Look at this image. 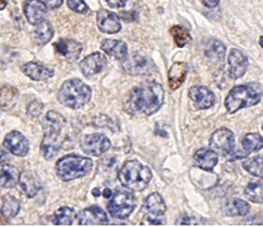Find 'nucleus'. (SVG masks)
<instances>
[{"instance_id": "1", "label": "nucleus", "mask_w": 263, "mask_h": 227, "mask_svg": "<svg viewBox=\"0 0 263 227\" xmlns=\"http://www.w3.org/2000/svg\"><path fill=\"white\" fill-rule=\"evenodd\" d=\"M165 92L156 81H144L135 86L127 96L125 108L130 113L153 115L164 103Z\"/></svg>"}, {"instance_id": "2", "label": "nucleus", "mask_w": 263, "mask_h": 227, "mask_svg": "<svg viewBox=\"0 0 263 227\" xmlns=\"http://www.w3.org/2000/svg\"><path fill=\"white\" fill-rule=\"evenodd\" d=\"M263 96L262 87L258 83H247L233 87L225 99V107L229 113H235L242 108L257 105Z\"/></svg>"}, {"instance_id": "3", "label": "nucleus", "mask_w": 263, "mask_h": 227, "mask_svg": "<svg viewBox=\"0 0 263 227\" xmlns=\"http://www.w3.org/2000/svg\"><path fill=\"white\" fill-rule=\"evenodd\" d=\"M121 185L130 191H143L152 179V172L147 166L138 161H128L118 173Z\"/></svg>"}, {"instance_id": "4", "label": "nucleus", "mask_w": 263, "mask_h": 227, "mask_svg": "<svg viewBox=\"0 0 263 227\" xmlns=\"http://www.w3.org/2000/svg\"><path fill=\"white\" fill-rule=\"evenodd\" d=\"M91 87L79 79L66 81L58 91L59 102L67 107L79 109L91 100Z\"/></svg>"}, {"instance_id": "5", "label": "nucleus", "mask_w": 263, "mask_h": 227, "mask_svg": "<svg viewBox=\"0 0 263 227\" xmlns=\"http://www.w3.org/2000/svg\"><path fill=\"white\" fill-rule=\"evenodd\" d=\"M93 162L89 157L67 155L56 163L57 176L63 181H71L82 178L92 169Z\"/></svg>"}, {"instance_id": "6", "label": "nucleus", "mask_w": 263, "mask_h": 227, "mask_svg": "<svg viewBox=\"0 0 263 227\" xmlns=\"http://www.w3.org/2000/svg\"><path fill=\"white\" fill-rule=\"evenodd\" d=\"M166 204L163 197L154 192L145 198L142 205L143 218L141 224L143 225H160L166 223Z\"/></svg>"}, {"instance_id": "7", "label": "nucleus", "mask_w": 263, "mask_h": 227, "mask_svg": "<svg viewBox=\"0 0 263 227\" xmlns=\"http://www.w3.org/2000/svg\"><path fill=\"white\" fill-rule=\"evenodd\" d=\"M136 198L127 190H118L112 194L109 202L107 204V210L109 214L117 220H125L136 207Z\"/></svg>"}, {"instance_id": "8", "label": "nucleus", "mask_w": 263, "mask_h": 227, "mask_svg": "<svg viewBox=\"0 0 263 227\" xmlns=\"http://www.w3.org/2000/svg\"><path fill=\"white\" fill-rule=\"evenodd\" d=\"M210 147L218 155L230 157L235 151V135L227 128H220L214 131L210 138Z\"/></svg>"}, {"instance_id": "9", "label": "nucleus", "mask_w": 263, "mask_h": 227, "mask_svg": "<svg viewBox=\"0 0 263 227\" xmlns=\"http://www.w3.org/2000/svg\"><path fill=\"white\" fill-rule=\"evenodd\" d=\"M81 147L86 154L100 156L110 147V141L107 137L101 134L87 135L81 140Z\"/></svg>"}, {"instance_id": "10", "label": "nucleus", "mask_w": 263, "mask_h": 227, "mask_svg": "<svg viewBox=\"0 0 263 227\" xmlns=\"http://www.w3.org/2000/svg\"><path fill=\"white\" fill-rule=\"evenodd\" d=\"M151 60L139 52L126 57L122 60V68L130 75H142L151 71Z\"/></svg>"}, {"instance_id": "11", "label": "nucleus", "mask_w": 263, "mask_h": 227, "mask_svg": "<svg viewBox=\"0 0 263 227\" xmlns=\"http://www.w3.org/2000/svg\"><path fill=\"white\" fill-rule=\"evenodd\" d=\"M189 98L194 102L196 108L208 109L213 106L215 103L214 93L206 86L196 85L189 89Z\"/></svg>"}, {"instance_id": "12", "label": "nucleus", "mask_w": 263, "mask_h": 227, "mask_svg": "<svg viewBox=\"0 0 263 227\" xmlns=\"http://www.w3.org/2000/svg\"><path fill=\"white\" fill-rule=\"evenodd\" d=\"M4 146L7 150L15 156H25L29 153V141L19 131H11L9 133L5 140Z\"/></svg>"}, {"instance_id": "13", "label": "nucleus", "mask_w": 263, "mask_h": 227, "mask_svg": "<svg viewBox=\"0 0 263 227\" xmlns=\"http://www.w3.org/2000/svg\"><path fill=\"white\" fill-rule=\"evenodd\" d=\"M248 69V58L239 49L233 48L229 55V75L231 79H239Z\"/></svg>"}, {"instance_id": "14", "label": "nucleus", "mask_w": 263, "mask_h": 227, "mask_svg": "<svg viewBox=\"0 0 263 227\" xmlns=\"http://www.w3.org/2000/svg\"><path fill=\"white\" fill-rule=\"evenodd\" d=\"M23 10L26 19L33 25H37L45 21L47 6L42 0H26L23 5Z\"/></svg>"}, {"instance_id": "15", "label": "nucleus", "mask_w": 263, "mask_h": 227, "mask_svg": "<svg viewBox=\"0 0 263 227\" xmlns=\"http://www.w3.org/2000/svg\"><path fill=\"white\" fill-rule=\"evenodd\" d=\"M107 64V59L102 52H93V54L85 57L80 63L81 72L87 77H93L100 73Z\"/></svg>"}, {"instance_id": "16", "label": "nucleus", "mask_w": 263, "mask_h": 227, "mask_svg": "<svg viewBox=\"0 0 263 227\" xmlns=\"http://www.w3.org/2000/svg\"><path fill=\"white\" fill-rule=\"evenodd\" d=\"M96 23L101 32L106 34H116L121 30L119 16L108 10H100L96 15Z\"/></svg>"}, {"instance_id": "17", "label": "nucleus", "mask_w": 263, "mask_h": 227, "mask_svg": "<svg viewBox=\"0 0 263 227\" xmlns=\"http://www.w3.org/2000/svg\"><path fill=\"white\" fill-rule=\"evenodd\" d=\"M80 225H100L107 223V214L100 206H90L84 209L78 215Z\"/></svg>"}, {"instance_id": "18", "label": "nucleus", "mask_w": 263, "mask_h": 227, "mask_svg": "<svg viewBox=\"0 0 263 227\" xmlns=\"http://www.w3.org/2000/svg\"><path fill=\"white\" fill-rule=\"evenodd\" d=\"M54 47L57 54L67 58L70 61L77 60L82 52V45L73 40L63 39L54 44Z\"/></svg>"}, {"instance_id": "19", "label": "nucleus", "mask_w": 263, "mask_h": 227, "mask_svg": "<svg viewBox=\"0 0 263 227\" xmlns=\"http://www.w3.org/2000/svg\"><path fill=\"white\" fill-rule=\"evenodd\" d=\"M19 185L29 198L36 196L42 189V182L39 176L33 172H23L19 176Z\"/></svg>"}, {"instance_id": "20", "label": "nucleus", "mask_w": 263, "mask_h": 227, "mask_svg": "<svg viewBox=\"0 0 263 227\" xmlns=\"http://www.w3.org/2000/svg\"><path fill=\"white\" fill-rule=\"evenodd\" d=\"M21 70L26 77H29L34 81L48 80L54 75V70L40 63H34V61L23 65Z\"/></svg>"}, {"instance_id": "21", "label": "nucleus", "mask_w": 263, "mask_h": 227, "mask_svg": "<svg viewBox=\"0 0 263 227\" xmlns=\"http://www.w3.org/2000/svg\"><path fill=\"white\" fill-rule=\"evenodd\" d=\"M196 166L203 171H212L218 163V154L212 148H200L194 155Z\"/></svg>"}, {"instance_id": "22", "label": "nucleus", "mask_w": 263, "mask_h": 227, "mask_svg": "<svg viewBox=\"0 0 263 227\" xmlns=\"http://www.w3.org/2000/svg\"><path fill=\"white\" fill-rule=\"evenodd\" d=\"M61 147L60 133H47L41 144L42 153L46 160H51L58 154Z\"/></svg>"}, {"instance_id": "23", "label": "nucleus", "mask_w": 263, "mask_h": 227, "mask_svg": "<svg viewBox=\"0 0 263 227\" xmlns=\"http://www.w3.org/2000/svg\"><path fill=\"white\" fill-rule=\"evenodd\" d=\"M204 55L213 64H222L226 54V46L217 40H209L204 44Z\"/></svg>"}, {"instance_id": "24", "label": "nucleus", "mask_w": 263, "mask_h": 227, "mask_svg": "<svg viewBox=\"0 0 263 227\" xmlns=\"http://www.w3.org/2000/svg\"><path fill=\"white\" fill-rule=\"evenodd\" d=\"M188 72V66L186 63L178 61L172 65L168 70V85L172 90H177L181 86Z\"/></svg>"}, {"instance_id": "25", "label": "nucleus", "mask_w": 263, "mask_h": 227, "mask_svg": "<svg viewBox=\"0 0 263 227\" xmlns=\"http://www.w3.org/2000/svg\"><path fill=\"white\" fill-rule=\"evenodd\" d=\"M102 50L118 60H124L128 55V47L125 42L118 40H105L101 45Z\"/></svg>"}, {"instance_id": "26", "label": "nucleus", "mask_w": 263, "mask_h": 227, "mask_svg": "<svg viewBox=\"0 0 263 227\" xmlns=\"http://www.w3.org/2000/svg\"><path fill=\"white\" fill-rule=\"evenodd\" d=\"M249 211V203L241 199L231 198L226 200L223 204V212L229 216H246Z\"/></svg>"}, {"instance_id": "27", "label": "nucleus", "mask_w": 263, "mask_h": 227, "mask_svg": "<svg viewBox=\"0 0 263 227\" xmlns=\"http://www.w3.org/2000/svg\"><path fill=\"white\" fill-rule=\"evenodd\" d=\"M66 125L65 118L57 111H48L42 119V127L47 133H60Z\"/></svg>"}, {"instance_id": "28", "label": "nucleus", "mask_w": 263, "mask_h": 227, "mask_svg": "<svg viewBox=\"0 0 263 227\" xmlns=\"http://www.w3.org/2000/svg\"><path fill=\"white\" fill-rule=\"evenodd\" d=\"M20 173L13 166L0 165V187L13 188L19 182Z\"/></svg>"}, {"instance_id": "29", "label": "nucleus", "mask_w": 263, "mask_h": 227, "mask_svg": "<svg viewBox=\"0 0 263 227\" xmlns=\"http://www.w3.org/2000/svg\"><path fill=\"white\" fill-rule=\"evenodd\" d=\"M54 36V29L49 22L43 21L36 25V29L33 32V41L37 45H45Z\"/></svg>"}, {"instance_id": "30", "label": "nucleus", "mask_w": 263, "mask_h": 227, "mask_svg": "<svg viewBox=\"0 0 263 227\" xmlns=\"http://www.w3.org/2000/svg\"><path fill=\"white\" fill-rule=\"evenodd\" d=\"M245 197L255 203H263V177L251 180L245 188Z\"/></svg>"}, {"instance_id": "31", "label": "nucleus", "mask_w": 263, "mask_h": 227, "mask_svg": "<svg viewBox=\"0 0 263 227\" xmlns=\"http://www.w3.org/2000/svg\"><path fill=\"white\" fill-rule=\"evenodd\" d=\"M241 145L243 148V152L247 154L257 152L261 148H263V138L259 134H247L243 137Z\"/></svg>"}, {"instance_id": "32", "label": "nucleus", "mask_w": 263, "mask_h": 227, "mask_svg": "<svg viewBox=\"0 0 263 227\" xmlns=\"http://www.w3.org/2000/svg\"><path fill=\"white\" fill-rule=\"evenodd\" d=\"M76 218V211L71 207L63 206L58 209L52 217L55 225H71Z\"/></svg>"}, {"instance_id": "33", "label": "nucleus", "mask_w": 263, "mask_h": 227, "mask_svg": "<svg viewBox=\"0 0 263 227\" xmlns=\"http://www.w3.org/2000/svg\"><path fill=\"white\" fill-rule=\"evenodd\" d=\"M17 94L19 93L12 86L0 87V108L8 109L12 107L16 101Z\"/></svg>"}, {"instance_id": "34", "label": "nucleus", "mask_w": 263, "mask_h": 227, "mask_svg": "<svg viewBox=\"0 0 263 227\" xmlns=\"http://www.w3.org/2000/svg\"><path fill=\"white\" fill-rule=\"evenodd\" d=\"M170 33L172 35L175 44H176L178 47L186 46L187 44H189L192 41V37L190 33L188 32V30L182 28L180 25L173 26V28L170 30Z\"/></svg>"}, {"instance_id": "35", "label": "nucleus", "mask_w": 263, "mask_h": 227, "mask_svg": "<svg viewBox=\"0 0 263 227\" xmlns=\"http://www.w3.org/2000/svg\"><path fill=\"white\" fill-rule=\"evenodd\" d=\"M20 211V202L19 200L12 196H6L3 200V206L2 212L4 213L5 217L12 218L15 217Z\"/></svg>"}, {"instance_id": "36", "label": "nucleus", "mask_w": 263, "mask_h": 227, "mask_svg": "<svg viewBox=\"0 0 263 227\" xmlns=\"http://www.w3.org/2000/svg\"><path fill=\"white\" fill-rule=\"evenodd\" d=\"M243 169H246L253 176L263 177V156H257L248 159L242 163Z\"/></svg>"}, {"instance_id": "37", "label": "nucleus", "mask_w": 263, "mask_h": 227, "mask_svg": "<svg viewBox=\"0 0 263 227\" xmlns=\"http://www.w3.org/2000/svg\"><path fill=\"white\" fill-rule=\"evenodd\" d=\"M67 4L68 7L77 13L85 14L89 12V6H87L83 0H67Z\"/></svg>"}, {"instance_id": "38", "label": "nucleus", "mask_w": 263, "mask_h": 227, "mask_svg": "<svg viewBox=\"0 0 263 227\" xmlns=\"http://www.w3.org/2000/svg\"><path fill=\"white\" fill-rule=\"evenodd\" d=\"M43 109H44V105L40 102H32L29 104L28 108H26V110H28V112H29V115L32 117L40 116Z\"/></svg>"}, {"instance_id": "39", "label": "nucleus", "mask_w": 263, "mask_h": 227, "mask_svg": "<svg viewBox=\"0 0 263 227\" xmlns=\"http://www.w3.org/2000/svg\"><path fill=\"white\" fill-rule=\"evenodd\" d=\"M107 5L110 8H122L127 4V0H106Z\"/></svg>"}, {"instance_id": "40", "label": "nucleus", "mask_w": 263, "mask_h": 227, "mask_svg": "<svg viewBox=\"0 0 263 227\" xmlns=\"http://www.w3.org/2000/svg\"><path fill=\"white\" fill-rule=\"evenodd\" d=\"M63 2H64V0H44L45 5L50 9L59 8L61 5H63Z\"/></svg>"}, {"instance_id": "41", "label": "nucleus", "mask_w": 263, "mask_h": 227, "mask_svg": "<svg viewBox=\"0 0 263 227\" xmlns=\"http://www.w3.org/2000/svg\"><path fill=\"white\" fill-rule=\"evenodd\" d=\"M201 2L208 8H215L220 4V0H201Z\"/></svg>"}, {"instance_id": "42", "label": "nucleus", "mask_w": 263, "mask_h": 227, "mask_svg": "<svg viewBox=\"0 0 263 227\" xmlns=\"http://www.w3.org/2000/svg\"><path fill=\"white\" fill-rule=\"evenodd\" d=\"M103 195H104V197H105V198H107V199H108V198H111V196H112V192H111V190H110V189L106 188V189L104 190V194H103Z\"/></svg>"}, {"instance_id": "43", "label": "nucleus", "mask_w": 263, "mask_h": 227, "mask_svg": "<svg viewBox=\"0 0 263 227\" xmlns=\"http://www.w3.org/2000/svg\"><path fill=\"white\" fill-rule=\"evenodd\" d=\"M9 3V0H0V10H3V9H5L7 7Z\"/></svg>"}, {"instance_id": "44", "label": "nucleus", "mask_w": 263, "mask_h": 227, "mask_svg": "<svg viewBox=\"0 0 263 227\" xmlns=\"http://www.w3.org/2000/svg\"><path fill=\"white\" fill-rule=\"evenodd\" d=\"M6 157H7V154L3 150H0V163H3L6 160Z\"/></svg>"}, {"instance_id": "45", "label": "nucleus", "mask_w": 263, "mask_h": 227, "mask_svg": "<svg viewBox=\"0 0 263 227\" xmlns=\"http://www.w3.org/2000/svg\"><path fill=\"white\" fill-rule=\"evenodd\" d=\"M93 195H94L95 197H99V196H100V190H99V189H94V190H93Z\"/></svg>"}, {"instance_id": "46", "label": "nucleus", "mask_w": 263, "mask_h": 227, "mask_svg": "<svg viewBox=\"0 0 263 227\" xmlns=\"http://www.w3.org/2000/svg\"><path fill=\"white\" fill-rule=\"evenodd\" d=\"M259 43H260V46H261L262 49H263V35L259 39Z\"/></svg>"}, {"instance_id": "47", "label": "nucleus", "mask_w": 263, "mask_h": 227, "mask_svg": "<svg viewBox=\"0 0 263 227\" xmlns=\"http://www.w3.org/2000/svg\"><path fill=\"white\" fill-rule=\"evenodd\" d=\"M4 213L3 212H0V223H5V221H3V218H4Z\"/></svg>"}, {"instance_id": "48", "label": "nucleus", "mask_w": 263, "mask_h": 227, "mask_svg": "<svg viewBox=\"0 0 263 227\" xmlns=\"http://www.w3.org/2000/svg\"><path fill=\"white\" fill-rule=\"evenodd\" d=\"M262 129H263V125H262Z\"/></svg>"}]
</instances>
